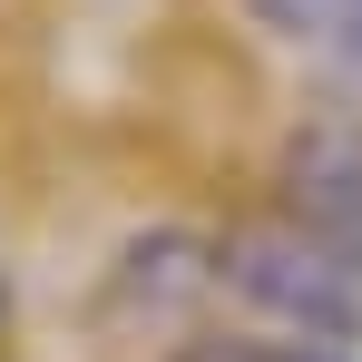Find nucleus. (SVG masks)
<instances>
[{
  "label": "nucleus",
  "instance_id": "1",
  "mask_svg": "<svg viewBox=\"0 0 362 362\" xmlns=\"http://www.w3.org/2000/svg\"><path fill=\"white\" fill-rule=\"evenodd\" d=\"M216 284L245 294L264 323H284L303 343H343L362 323V264L353 255H333V245H313L303 226H235V235L216 245Z\"/></svg>",
  "mask_w": 362,
  "mask_h": 362
},
{
  "label": "nucleus",
  "instance_id": "2",
  "mask_svg": "<svg viewBox=\"0 0 362 362\" xmlns=\"http://www.w3.org/2000/svg\"><path fill=\"white\" fill-rule=\"evenodd\" d=\"M274 206H284V226H303L313 245H333V255L362 264V118L294 127L284 167H274Z\"/></svg>",
  "mask_w": 362,
  "mask_h": 362
},
{
  "label": "nucleus",
  "instance_id": "3",
  "mask_svg": "<svg viewBox=\"0 0 362 362\" xmlns=\"http://www.w3.org/2000/svg\"><path fill=\"white\" fill-rule=\"evenodd\" d=\"M245 10H255V30L274 49L313 59L323 78H343L362 98V0H245Z\"/></svg>",
  "mask_w": 362,
  "mask_h": 362
},
{
  "label": "nucleus",
  "instance_id": "4",
  "mask_svg": "<svg viewBox=\"0 0 362 362\" xmlns=\"http://www.w3.org/2000/svg\"><path fill=\"white\" fill-rule=\"evenodd\" d=\"M177 362H343L333 343H303V333H226V343H186Z\"/></svg>",
  "mask_w": 362,
  "mask_h": 362
}]
</instances>
